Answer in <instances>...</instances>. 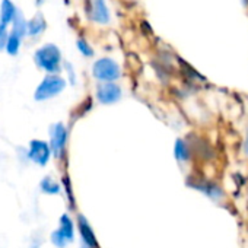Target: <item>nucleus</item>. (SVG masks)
I'll use <instances>...</instances> for the list:
<instances>
[{"mask_svg":"<svg viewBox=\"0 0 248 248\" xmlns=\"http://www.w3.org/2000/svg\"><path fill=\"white\" fill-rule=\"evenodd\" d=\"M35 64L48 75H57L62 70V51L56 44H44L35 51Z\"/></svg>","mask_w":248,"mask_h":248,"instance_id":"1","label":"nucleus"},{"mask_svg":"<svg viewBox=\"0 0 248 248\" xmlns=\"http://www.w3.org/2000/svg\"><path fill=\"white\" fill-rule=\"evenodd\" d=\"M66 88V80L59 76V75H47L41 83L37 86L34 98L35 101H47L51 99L54 96H57L59 93H62Z\"/></svg>","mask_w":248,"mask_h":248,"instance_id":"2","label":"nucleus"},{"mask_svg":"<svg viewBox=\"0 0 248 248\" xmlns=\"http://www.w3.org/2000/svg\"><path fill=\"white\" fill-rule=\"evenodd\" d=\"M92 75L96 80L102 83L115 82L121 76V69L118 63L109 57H102L96 60L92 66Z\"/></svg>","mask_w":248,"mask_h":248,"instance_id":"3","label":"nucleus"},{"mask_svg":"<svg viewBox=\"0 0 248 248\" xmlns=\"http://www.w3.org/2000/svg\"><path fill=\"white\" fill-rule=\"evenodd\" d=\"M53 152H51V148H50V143L44 142V140H40V139H34L30 142V146H28V158L37 164L38 167H46L51 158Z\"/></svg>","mask_w":248,"mask_h":248,"instance_id":"4","label":"nucleus"},{"mask_svg":"<svg viewBox=\"0 0 248 248\" xmlns=\"http://www.w3.org/2000/svg\"><path fill=\"white\" fill-rule=\"evenodd\" d=\"M67 145V129L63 123H56L50 130V148L56 158H62L64 155V149Z\"/></svg>","mask_w":248,"mask_h":248,"instance_id":"5","label":"nucleus"},{"mask_svg":"<svg viewBox=\"0 0 248 248\" xmlns=\"http://www.w3.org/2000/svg\"><path fill=\"white\" fill-rule=\"evenodd\" d=\"M86 12L92 22L99 24V25L109 24L111 15H109V9L107 6L105 0H88Z\"/></svg>","mask_w":248,"mask_h":248,"instance_id":"6","label":"nucleus"},{"mask_svg":"<svg viewBox=\"0 0 248 248\" xmlns=\"http://www.w3.org/2000/svg\"><path fill=\"white\" fill-rule=\"evenodd\" d=\"M121 95H123V91H121L120 85H117L114 82L99 83L96 88V99L102 105L115 104L117 101L121 99Z\"/></svg>","mask_w":248,"mask_h":248,"instance_id":"7","label":"nucleus"},{"mask_svg":"<svg viewBox=\"0 0 248 248\" xmlns=\"http://www.w3.org/2000/svg\"><path fill=\"white\" fill-rule=\"evenodd\" d=\"M78 228H79L80 238L86 244V247H89V248H98V241L95 238V232H93V229L91 228L88 219L83 215H79L78 216Z\"/></svg>","mask_w":248,"mask_h":248,"instance_id":"8","label":"nucleus"},{"mask_svg":"<svg viewBox=\"0 0 248 248\" xmlns=\"http://www.w3.org/2000/svg\"><path fill=\"white\" fill-rule=\"evenodd\" d=\"M16 6L12 3V0H2V5H0V24L2 25H11L16 16Z\"/></svg>","mask_w":248,"mask_h":248,"instance_id":"9","label":"nucleus"},{"mask_svg":"<svg viewBox=\"0 0 248 248\" xmlns=\"http://www.w3.org/2000/svg\"><path fill=\"white\" fill-rule=\"evenodd\" d=\"M47 28V22L44 19L43 14H37L31 21H28V35L30 37H38L41 35Z\"/></svg>","mask_w":248,"mask_h":248,"instance_id":"10","label":"nucleus"},{"mask_svg":"<svg viewBox=\"0 0 248 248\" xmlns=\"http://www.w3.org/2000/svg\"><path fill=\"white\" fill-rule=\"evenodd\" d=\"M174 155H175V159L178 162L190 161V158H191V148H190V145L186 140H183V139H177L175 145H174Z\"/></svg>","mask_w":248,"mask_h":248,"instance_id":"11","label":"nucleus"},{"mask_svg":"<svg viewBox=\"0 0 248 248\" xmlns=\"http://www.w3.org/2000/svg\"><path fill=\"white\" fill-rule=\"evenodd\" d=\"M11 32L16 34L21 38L28 35V22H27V19H25V16H24V14L21 11L16 12V16H15V19L12 22V31Z\"/></svg>","mask_w":248,"mask_h":248,"instance_id":"12","label":"nucleus"},{"mask_svg":"<svg viewBox=\"0 0 248 248\" xmlns=\"http://www.w3.org/2000/svg\"><path fill=\"white\" fill-rule=\"evenodd\" d=\"M59 231L62 232V235L70 242L73 241L75 238V228H73V222L70 219V216L67 213L62 215L60 216V226H59Z\"/></svg>","mask_w":248,"mask_h":248,"instance_id":"13","label":"nucleus"},{"mask_svg":"<svg viewBox=\"0 0 248 248\" xmlns=\"http://www.w3.org/2000/svg\"><path fill=\"white\" fill-rule=\"evenodd\" d=\"M21 44H22V38L18 37L16 34L11 32L9 34V38H8V43H6V53L11 54V56H16L19 53V48H21Z\"/></svg>","mask_w":248,"mask_h":248,"instance_id":"14","label":"nucleus"},{"mask_svg":"<svg viewBox=\"0 0 248 248\" xmlns=\"http://www.w3.org/2000/svg\"><path fill=\"white\" fill-rule=\"evenodd\" d=\"M199 190L204 191V193H206L210 199H213V200H217V199H220V197L223 196L222 188H220L217 184H215V183H204V184L199 186Z\"/></svg>","mask_w":248,"mask_h":248,"instance_id":"15","label":"nucleus"},{"mask_svg":"<svg viewBox=\"0 0 248 248\" xmlns=\"http://www.w3.org/2000/svg\"><path fill=\"white\" fill-rule=\"evenodd\" d=\"M41 191L47 193V194H59L60 193V184L56 183L51 177H44L40 183Z\"/></svg>","mask_w":248,"mask_h":248,"instance_id":"16","label":"nucleus"},{"mask_svg":"<svg viewBox=\"0 0 248 248\" xmlns=\"http://www.w3.org/2000/svg\"><path fill=\"white\" fill-rule=\"evenodd\" d=\"M76 47H78V50H79L85 57H92V56H93V48L89 46V43H88L86 40L79 38V40L76 41Z\"/></svg>","mask_w":248,"mask_h":248,"instance_id":"17","label":"nucleus"},{"mask_svg":"<svg viewBox=\"0 0 248 248\" xmlns=\"http://www.w3.org/2000/svg\"><path fill=\"white\" fill-rule=\"evenodd\" d=\"M50 238H51V242H53V244H54L57 248H64V247L67 245V242H69V241H67V239H66V238L62 235V232H60L59 229L53 231Z\"/></svg>","mask_w":248,"mask_h":248,"instance_id":"18","label":"nucleus"},{"mask_svg":"<svg viewBox=\"0 0 248 248\" xmlns=\"http://www.w3.org/2000/svg\"><path fill=\"white\" fill-rule=\"evenodd\" d=\"M9 34H8V27L0 24V50H5L6 43H8Z\"/></svg>","mask_w":248,"mask_h":248,"instance_id":"19","label":"nucleus"},{"mask_svg":"<svg viewBox=\"0 0 248 248\" xmlns=\"http://www.w3.org/2000/svg\"><path fill=\"white\" fill-rule=\"evenodd\" d=\"M64 66H66V69H67V72H69V78H70V82H72V85H75L76 79H75V72H73V67L70 66V63H66Z\"/></svg>","mask_w":248,"mask_h":248,"instance_id":"20","label":"nucleus"},{"mask_svg":"<svg viewBox=\"0 0 248 248\" xmlns=\"http://www.w3.org/2000/svg\"><path fill=\"white\" fill-rule=\"evenodd\" d=\"M242 152L245 156H248V127H247V132H245V139H244V143H242Z\"/></svg>","mask_w":248,"mask_h":248,"instance_id":"21","label":"nucleus"},{"mask_svg":"<svg viewBox=\"0 0 248 248\" xmlns=\"http://www.w3.org/2000/svg\"><path fill=\"white\" fill-rule=\"evenodd\" d=\"M242 2H244V5H245V6H248V0H242Z\"/></svg>","mask_w":248,"mask_h":248,"instance_id":"22","label":"nucleus"},{"mask_svg":"<svg viewBox=\"0 0 248 248\" xmlns=\"http://www.w3.org/2000/svg\"><path fill=\"white\" fill-rule=\"evenodd\" d=\"M37 3H38V5H41V0H37Z\"/></svg>","mask_w":248,"mask_h":248,"instance_id":"23","label":"nucleus"}]
</instances>
